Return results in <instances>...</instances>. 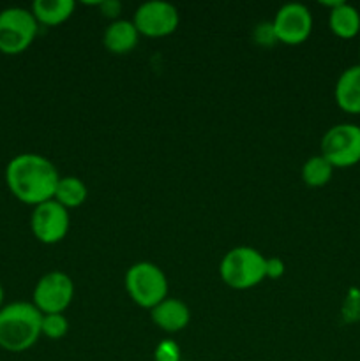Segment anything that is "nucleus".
Returning a JSON list of instances; mask_svg holds the SVG:
<instances>
[{
	"instance_id": "nucleus-9",
	"label": "nucleus",
	"mask_w": 360,
	"mask_h": 361,
	"mask_svg": "<svg viewBox=\"0 0 360 361\" xmlns=\"http://www.w3.org/2000/svg\"><path fill=\"white\" fill-rule=\"evenodd\" d=\"M272 28L277 42L286 46H299L306 42L313 32V14L304 4H284L275 13Z\"/></svg>"
},
{
	"instance_id": "nucleus-24",
	"label": "nucleus",
	"mask_w": 360,
	"mask_h": 361,
	"mask_svg": "<svg viewBox=\"0 0 360 361\" xmlns=\"http://www.w3.org/2000/svg\"><path fill=\"white\" fill-rule=\"evenodd\" d=\"M4 298H6V291H4L2 284H0V309L4 307Z\"/></svg>"
},
{
	"instance_id": "nucleus-6",
	"label": "nucleus",
	"mask_w": 360,
	"mask_h": 361,
	"mask_svg": "<svg viewBox=\"0 0 360 361\" xmlns=\"http://www.w3.org/2000/svg\"><path fill=\"white\" fill-rule=\"evenodd\" d=\"M321 155L335 168H352L360 162V126L337 123L321 137Z\"/></svg>"
},
{
	"instance_id": "nucleus-18",
	"label": "nucleus",
	"mask_w": 360,
	"mask_h": 361,
	"mask_svg": "<svg viewBox=\"0 0 360 361\" xmlns=\"http://www.w3.org/2000/svg\"><path fill=\"white\" fill-rule=\"evenodd\" d=\"M69 331V321L64 314H44L41 323V335L52 338V341H60L66 337Z\"/></svg>"
},
{
	"instance_id": "nucleus-25",
	"label": "nucleus",
	"mask_w": 360,
	"mask_h": 361,
	"mask_svg": "<svg viewBox=\"0 0 360 361\" xmlns=\"http://www.w3.org/2000/svg\"><path fill=\"white\" fill-rule=\"evenodd\" d=\"M359 53H360V49H359Z\"/></svg>"
},
{
	"instance_id": "nucleus-16",
	"label": "nucleus",
	"mask_w": 360,
	"mask_h": 361,
	"mask_svg": "<svg viewBox=\"0 0 360 361\" xmlns=\"http://www.w3.org/2000/svg\"><path fill=\"white\" fill-rule=\"evenodd\" d=\"M87 196L88 190L83 180L78 176H60L53 200L69 210V208L81 207L87 201Z\"/></svg>"
},
{
	"instance_id": "nucleus-22",
	"label": "nucleus",
	"mask_w": 360,
	"mask_h": 361,
	"mask_svg": "<svg viewBox=\"0 0 360 361\" xmlns=\"http://www.w3.org/2000/svg\"><path fill=\"white\" fill-rule=\"evenodd\" d=\"M284 261L279 259V257H268L267 263H265V277L267 279H279L284 275Z\"/></svg>"
},
{
	"instance_id": "nucleus-4",
	"label": "nucleus",
	"mask_w": 360,
	"mask_h": 361,
	"mask_svg": "<svg viewBox=\"0 0 360 361\" xmlns=\"http://www.w3.org/2000/svg\"><path fill=\"white\" fill-rule=\"evenodd\" d=\"M124 284L131 300L143 309L152 310L157 303L168 298V279L164 271L148 261L133 264L127 270Z\"/></svg>"
},
{
	"instance_id": "nucleus-1",
	"label": "nucleus",
	"mask_w": 360,
	"mask_h": 361,
	"mask_svg": "<svg viewBox=\"0 0 360 361\" xmlns=\"http://www.w3.org/2000/svg\"><path fill=\"white\" fill-rule=\"evenodd\" d=\"M59 180L55 164L39 154L16 155L6 168V183L11 194L30 207L53 200Z\"/></svg>"
},
{
	"instance_id": "nucleus-19",
	"label": "nucleus",
	"mask_w": 360,
	"mask_h": 361,
	"mask_svg": "<svg viewBox=\"0 0 360 361\" xmlns=\"http://www.w3.org/2000/svg\"><path fill=\"white\" fill-rule=\"evenodd\" d=\"M342 316L348 323H355L360 321V291L353 289L348 295L344 303V309H342Z\"/></svg>"
},
{
	"instance_id": "nucleus-11",
	"label": "nucleus",
	"mask_w": 360,
	"mask_h": 361,
	"mask_svg": "<svg viewBox=\"0 0 360 361\" xmlns=\"http://www.w3.org/2000/svg\"><path fill=\"white\" fill-rule=\"evenodd\" d=\"M152 321L166 334H179L189 324V307L176 298H164L150 310Z\"/></svg>"
},
{
	"instance_id": "nucleus-5",
	"label": "nucleus",
	"mask_w": 360,
	"mask_h": 361,
	"mask_svg": "<svg viewBox=\"0 0 360 361\" xmlns=\"http://www.w3.org/2000/svg\"><path fill=\"white\" fill-rule=\"evenodd\" d=\"M39 32L32 11L23 7H7L0 11V51L18 55L30 48Z\"/></svg>"
},
{
	"instance_id": "nucleus-10",
	"label": "nucleus",
	"mask_w": 360,
	"mask_h": 361,
	"mask_svg": "<svg viewBox=\"0 0 360 361\" xmlns=\"http://www.w3.org/2000/svg\"><path fill=\"white\" fill-rule=\"evenodd\" d=\"M69 212L56 203L55 200H49L46 203L34 207L30 217V229L35 238L46 245L62 242L69 233Z\"/></svg>"
},
{
	"instance_id": "nucleus-20",
	"label": "nucleus",
	"mask_w": 360,
	"mask_h": 361,
	"mask_svg": "<svg viewBox=\"0 0 360 361\" xmlns=\"http://www.w3.org/2000/svg\"><path fill=\"white\" fill-rule=\"evenodd\" d=\"M155 361H180V348L173 341H162L154 355Z\"/></svg>"
},
{
	"instance_id": "nucleus-3",
	"label": "nucleus",
	"mask_w": 360,
	"mask_h": 361,
	"mask_svg": "<svg viewBox=\"0 0 360 361\" xmlns=\"http://www.w3.org/2000/svg\"><path fill=\"white\" fill-rule=\"evenodd\" d=\"M267 257L253 247H235L228 250L219 264V274L228 288L236 291L256 288L265 279Z\"/></svg>"
},
{
	"instance_id": "nucleus-2",
	"label": "nucleus",
	"mask_w": 360,
	"mask_h": 361,
	"mask_svg": "<svg viewBox=\"0 0 360 361\" xmlns=\"http://www.w3.org/2000/svg\"><path fill=\"white\" fill-rule=\"evenodd\" d=\"M42 314L34 303L13 302L0 309V348L23 353L41 337Z\"/></svg>"
},
{
	"instance_id": "nucleus-21",
	"label": "nucleus",
	"mask_w": 360,
	"mask_h": 361,
	"mask_svg": "<svg viewBox=\"0 0 360 361\" xmlns=\"http://www.w3.org/2000/svg\"><path fill=\"white\" fill-rule=\"evenodd\" d=\"M254 39H256L258 44H274V42H277L272 23H261L254 32Z\"/></svg>"
},
{
	"instance_id": "nucleus-13",
	"label": "nucleus",
	"mask_w": 360,
	"mask_h": 361,
	"mask_svg": "<svg viewBox=\"0 0 360 361\" xmlns=\"http://www.w3.org/2000/svg\"><path fill=\"white\" fill-rule=\"evenodd\" d=\"M138 41H140V34L133 21L127 20H116L109 23L102 35L104 48L115 55H126V53L133 51L138 46Z\"/></svg>"
},
{
	"instance_id": "nucleus-12",
	"label": "nucleus",
	"mask_w": 360,
	"mask_h": 361,
	"mask_svg": "<svg viewBox=\"0 0 360 361\" xmlns=\"http://www.w3.org/2000/svg\"><path fill=\"white\" fill-rule=\"evenodd\" d=\"M334 95L342 111L360 115V63L342 71L335 83Z\"/></svg>"
},
{
	"instance_id": "nucleus-7",
	"label": "nucleus",
	"mask_w": 360,
	"mask_h": 361,
	"mask_svg": "<svg viewBox=\"0 0 360 361\" xmlns=\"http://www.w3.org/2000/svg\"><path fill=\"white\" fill-rule=\"evenodd\" d=\"M74 298L73 279L64 271H49L42 275L32 293V303L39 312L64 314Z\"/></svg>"
},
{
	"instance_id": "nucleus-15",
	"label": "nucleus",
	"mask_w": 360,
	"mask_h": 361,
	"mask_svg": "<svg viewBox=\"0 0 360 361\" xmlns=\"http://www.w3.org/2000/svg\"><path fill=\"white\" fill-rule=\"evenodd\" d=\"M328 27L341 39H353L360 32V13L352 4L341 2L328 13Z\"/></svg>"
},
{
	"instance_id": "nucleus-14",
	"label": "nucleus",
	"mask_w": 360,
	"mask_h": 361,
	"mask_svg": "<svg viewBox=\"0 0 360 361\" xmlns=\"http://www.w3.org/2000/svg\"><path fill=\"white\" fill-rule=\"evenodd\" d=\"M76 4L73 0H35L32 4V14L39 25L56 27L73 16Z\"/></svg>"
},
{
	"instance_id": "nucleus-17",
	"label": "nucleus",
	"mask_w": 360,
	"mask_h": 361,
	"mask_svg": "<svg viewBox=\"0 0 360 361\" xmlns=\"http://www.w3.org/2000/svg\"><path fill=\"white\" fill-rule=\"evenodd\" d=\"M302 182L307 187H313V189H320L325 187L332 180L334 175V166L323 157V155H314V157L307 159L302 166Z\"/></svg>"
},
{
	"instance_id": "nucleus-8",
	"label": "nucleus",
	"mask_w": 360,
	"mask_h": 361,
	"mask_svg": "<svg viewBox=\"0 0 360 361\" xmlns=\"http://www.w3.org/2000/svg\"><path fill=\"white\" fill-rule=\"evenodd\" d=\"M138 34L145 37L159 39L172 35L179 28L180 14L173 4L162 0H150L141 4L133 18Z\"/></svg>"
},
{
	"instance_id": "nucleus-23",
	"label": "nucleus",
	"mask_w": 360,
	"mask_h": 361,
	"mask_svg": "<svg viewBox=\"0 0 360 361\" xmlns=\"http://www.w3.org/2000/svg\"><path fill=\"white\" fill-rule=\"evenodd\" d=\"M99 9L106 18H112L116 21L120 11H122V4L119 0H104V2H99Z\"/></svg>"
}]
</instances>
